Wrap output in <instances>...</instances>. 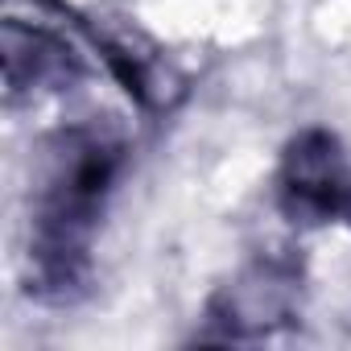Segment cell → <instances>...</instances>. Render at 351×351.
Returning <instances> with one entry per match:
<instances>
[{
	"label": "cell",
	"mask_w": 351,
	"mask_h": 351,
	"mask_svg": "<svg viewBox=\"0 0 351 351\" xmlns=\"http://www.w3.org/2000/svg\"><path fill=\"white\" fill-rule=\"evenodd\" d=\"M0 50H5L9 104L71 91L87 75L83 58L75 54V46L58 29H50L42 21H25L17 13L5 17V38H0Z\"/></svg>",
	"instance_id": "277c9868"
},
{
	"label": "cell",
	"mask_w": 351,
	"mask_h": 351,
	"mask_svg": "<svg viewBox=\"0 0 351 351\" xmlns=\"http://www.w3.org/2000/svg\"><path fill=\"white\" fill-rule=\"evenodd\" d=\"M128 169V141L104 120L50 132L25 195V289L71 306L91 285V244Z\"/></svg>",
	"instance_id": "6da1fadb"
},
{
	"label": "cell",
	"mask_w": 351,
	"mask_h": 351,
	"mask_svg": "<svg viewBox=\"0 0 351 351\" xmlns=\"http://www.w3.org/2000/svg\"><path fill=\"white\" fill-rule=\"evenodd\" d=\"M310 273L289 248L256 252L232 269L203 302L195 343H265L293 330L306 314Z\"/></svg>",
	"instance_id": "7a4b0ae2"
},
{
	"label": "cell",
	"mask_w": 351,
	"mask_h": 351,
	"mask_svg": "<svg viewBox=\"0 0 351 351\" xmlns=\"http://www.w3.org/2000/svg\"><path fill=\"white\" fill-rule=\"evenodd\" d=\"M273 207L298 232L351 223V149L335 128H298L273 165Z\"/></svg>",
	"instance_id": "3957f363"
}]
</instances>
